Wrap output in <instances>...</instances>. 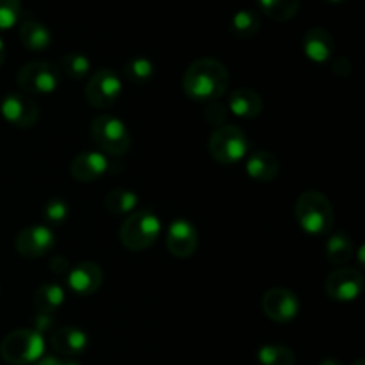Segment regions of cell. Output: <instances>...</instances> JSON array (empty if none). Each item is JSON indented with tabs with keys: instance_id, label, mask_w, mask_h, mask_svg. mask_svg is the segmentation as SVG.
<instances>
[{
	"instance_id": "4dcf8cb0",
	"label": "cell",
	"mask_w": 365,
	"mask_h": 365,
	"mask_svg": "<svg viewBox=\"0 0 365 365\" xmlns=\"http://www.w3.org/2000/svg\"><path fill=\"white\" fill-rule=\"evenodd\" d=\"M207 120L210 121L212 125H216V127H221L225 121V118H227V110H225V106H221L217 100H214V102H210L209 109H207Z\"/></svg>"
},
{
	"instance_id": "ab89813d",
	"label": "cell",
	"mask_w": 365,
	"mask_h": 365,
	"mask_svg": "<svg viewBox=\"0 0 365 365\" xmlns=\"http://www.w3.org/2000/svg\"><path fill=\"white\" fill-rule=\"evenodd\" d=\"M0 291H2V289H0Z\"/></svg>"
},
{
	"instance_id": "5b68a950",
	"label": "cell",
	"mask_w": 365,
	"mask_h": 365,
	"mask_svg": "<svg viewBox=\"0 0 365 365\" xmlns=\"http://www.w3.org/2000/svg\"><path fill=\"white\" fill-rule=\"evenodd\" d=\"M91 138L103 155L121 157L130 148L127 125L113 114H98L91 121Z\"/></svg>"
},
{
	"instance_id": "cb8c5ba5",
	"label": "cell",
	"mask_w": 365,
	"mask_h": 365,
	"mask_svg": "<svg viewBox=\"0 0 365 365\" xmlns=\"http://www.w3.org/2000/svg\"><path fill=\"white\" fill-rule=\"evenodd\" d=\"M123 75L132 84H146L155 75V66L148 57H132L123 66Z\"/></svg>"
},
{
	"instance_id": "f35d334b",
	"label": "cell",
	"mask_w": 365,
	"mask_h": 365,
	"mask_svg": "<svg viewBox=\"0 0 365 365\" xmlns=\"http://www.w3.org/2000/svg\"><path fill=\"white\" fill-rule=\"evenodd\" d=\"M353 365H365V362H364V360H356V362Z\"/></svg>"
},
{
	"instance_id": "7402d4cb",
	"label": "cell",
	"mask_w": 365,
	"mask_h": 365,
	"mask_svg": "<svg viewBox=\"0 0 365 365\" xmlns=\"http://www.w3.org/2000/svg\"><path fill=\"white\" fill-rule=\"evenodd\" d=\"M259 6L271 20L289 21L298 14L299 0H259Z\"/></svg>"
},
{
	"instance_id": "ffe728a7",
	"label": "cell",
	"mask_w": 365,
	"mask_h": 365,
	"mask_svg": "<svg viewBox=\"0 0 365 365\" xmlns=\"http://www.w3.org/2000/svg\"><path fill=\"white\" fill-rule=\"evenodd\" d=\"M20 41L24 43L25 48L32 50V52H41L50 46L52 34L45 24L34 20V18H25L20 24Z\"/></svg>"
},
{
	"instance_id": "52a82bcc",
	"label": "cell",
	"mask_w": 365,
	"mask_h": 365,
	"mask_svg": "<svg viewBox=\"0 0 365 365\" xmlns=\"http://www.w3.org/2000/svg\"><path fill=\"white\" fill-rule=\"evenodd\" d=\"M16 82L29 95H50L61 84L59 68L48 61H32L20 68Z\"/></svg>"
},
{
	"instance_id": "6da1fadb",
	"label": "cell",
	"mask_w": 365,
	"mask_h": 365,
	"mask_svg": "<svg viewBox=\"0 0 365 365\" xmlns=\"http://www.w3.org/2000/svg\"><path fill=\"white\" fill-rule=\"evenodd\" d=\"M230 84L227 66L212 57H203L189 64L182 78L185 95L198 102H214L221 98Z\"/></svg>"
},
{
	"instance_id": "e575fe53",
	"label": "cell",
	"mask_w": 365,
	"mask_h": 365,
	"mask_svg": "<svg viewBox=\"0 0 365 365\" xmlns=\"http://www.w3.org/2000/svg\"><path fill=\"white\" fill-rule=\"evenodd\" d=\"M50 267L56 273H68V260L63 259V257H53L52 262H50Z\"/></svg>"
},
{
	"instance_id": "484cf974",
	"label": "cell",
	"mask_w": 365,
	"mask_h": 365,
	"mask_svg": "<svg viewBox=\"0 0 365 365\" xmlns=\"http://www.w3.org/2000/svg\"><path fill=\"white\" fill-rule=\"evenodd\" d=\"M353 257V242L346 234H335L327 242V259L331 264H346Z\"/></svg>"
},
{
	"instance_id": "d6a6232c",
	"label": "cell",
	"mask_w": 365,
	"mask_h": 365,
	"mask_svg": "<svg viewBox=\"0 0 365 365\" xmlns=\"http://www.w3.org/2000/svg\"><path fill=\"white\" fill-rule=\"evenodd\" d=\"M331 70H334V73L346 77V75L351 73V64H349V61L346 57H337V59H334Z\"/></svg>"
},
{
	"instance_id": "2e32d148",
	"label": "cell",
	"mask_w": 365,
	"mask_h": 365,
	"mask_svg": "<svg viewBox=\"0 0 365 365\" xmlns=\"http://www.w3.org/2000/svg\"><path fill=\"white\" fill-rule=\"evenodd\" d=\"M303 52L310 61L317 64L334 59L335 41L334 36L323 27H312L303 36Z\"/></svg>"
},
{
	"instance_id": "f1b7e54d",
	"label": "cell",
	"mask_w": 365,
	"mask_h": 365,
	"mask_svg": "<svg viewBox=\"0 0 365 365\" xmlns=\"http://www.w3.org/2000/svg\"><path fill=\"white\" fill-rule=\"evenodd\" d=\"M68 214H70V205H68L66 200L63 198H52L46 202L45 209H43V217L46 221V227H59L64 221L68 220Z\"/></svg>"
},
{
	"instance_id": "4fadbf2b",
	"label": "cell",
	"mask_w": 365,
	"mask_h": 365,
	"mask_svg": "<svg viewBox=\"0 0 365 365\" xmlns=\"http://www.w3.org/2000/svg\"><path fill=\"white\" fill-rule=\"evenodd\" d=\"M166 248L177 259H187L198 248V232L187 220H177L168 227Z\"/></svg>"
},
{
	"instance_id": "277c9868",
	"label": "cell",
	"mask_w": 365,
	"mask_h": 365,
	"mask_svg": "<svg viewBox=\"0 0 365 365\" xmlns=\"http://www.w3.org/2000/svg\"><path fill=\"white\" fill-rule=\"evenodd\" d=\"M45 353L43 334L34 328H21L6 335L0 344V355L11 365H29L39 360Z\"/></svg>"
},
{
	"instance_id": "3957f363",
	"label": "cell",
	"mask_w": 365,
	"mask_h": 365,
	"mask_svg": "<svg viewBox=\"0 0 365 365\" xmlns=\"http://www.w3.org/2000/svg\"><path fill=\"white\" fill-rule=\"evenodd\" d=\"M160 230V220L152 210H134L121 223L120 241L130 252H143L159 239Z\"/></svg>"
},
{
	"instance_id": "83f0119b",
	"label": "cell",
	"mask_w": 365,
	"mask_h": 365,
	"mask_svg": "<svg viewBox=\"0 0 365 365\" xmlns=\"http://www.w3.org/2000/svg\"><path fill=\"white\" fill-rule=\"evenodd\" d=\"M61 70H63L68 77L73 78V81H81V78H84L86 75L89 73V70H91V63H89V59L84 53L71 52L66 53V56L61 59Z\"/></svg>"
},
{
	"instance_id": "7a4b0ae2",
	"label": "cell",
	"mask_w": 365,
	"mask_h": 365,
	"mask_svg": "<svg viewBox=\"0 0 365 365\" xmlns=\"http://www.w3.org/2000/svg\"><path fill=\"white\" fill-rule=\"evenodd\" d=\"M294 216L303 232L310 235H327L334 228V207L327 195L305 191L296 200Z\"/></svg>"
},
{
	"instance_id": "5bb4252c",
	"label": "cell",
	"mask_w": 365,
	"mask_h": 365,
	"mask_svg": "<svg viewBox=\"0 0 365 365\" xmlns=\"http://www.w3.org/2000/svg\"><path fill=\"white\" fill-rule=\"evenodd\" d=\"M66 284L77 296H91L102 287L103 271L95 262H81L68 269Z\"/></svg>"
},
{
	"instance_id": "4316f807",
	"label": "cell",
	"mask_w": 365,
	"mask_h": 365,
	"mask_svg": "<svg viewBox=\"0 0 365 365\" xmlns=\"http://www.w3.org/2000/svg\"><path fill=\"white\" fill-rule=\"evenodd\" d=\"M259 362L262 365H296L294 351L285 346L269 344L260 348Z\"/></svg>"
},
{
	"instance_id": "ba28073f",
	"label": "cell",
	"mask_w": 365,
	"mask_h": 365,
	"mask_svg": "<svg viewBox=\"0 0 365 365\" xmlns=\"http://www.w3.org/2000/svg\"><path fill=\"white\" fill-rule=\"evenodd\" d=\"M86 100L96 109H107L114 106L123 93L120 75L110 68H100L86 84Z\"/></svg>"
},
{
	"instance_id": "30bf717a",
	"label": "cell",
	"mask_w": 365,
	"mask_h": 365,
	"mask_svg": "<svg viewBox=\"0 0 365 365\" xmlns=\"http://www.w3.org/2000/svg\"><path fill=\"white\" fill-rule=\"evenodd\" d=\"M364 289V278L359 269L353 267H341L335 269L330 277L327 278L324 291L334 302L349 303L355 302Z\"/></svg>"
},
{
	"instance_id": "74e56055",
	"label": "cell",
	"mask_w": 365,
	"mask_h": 365,
	"mask_svg": "<svg viewBox=\"0 0 365 365\" xmlns=\"http://www.w3.org/2000/svg\"><path fill=\"white\" fill-rule=\"evenodd\" d=\"M324 2H328V4H341V2H344V0H324Z\"/></svg>"
},
{
	"instance_id": "9a60e30c",
	"label": "cell",
	"mask_w": 365,
	"mask_h": 365,
	"mask_svg": "<svg viewBox=\"0 0 365 365\" xmlns=\"http://www.w3.org/2000/svg\"><path fill=\"white\" fill-rule=\"evenodd\" d=\"M110 168V160L102 152H82L73 159L70 173L78 182H93L106 175Z\"/></svg>"
},
{
	"instance_id": "d6986e66",
	"label": "cell",
	"mask_w": 365,
	"mask_h": 365,
	"mask_svg": "<svg viewBox=\"0 0 365 365\" xmlns=\"http://www.w3.org/2000/svg\"><path fill=\"white\" fill-rule=\"evenodd\" d=\"M246 173L257 182H273L280 173V163L271 152H255L246 159Z\"/></svg>"
},
{
	"instance_id": "603a6c76",
	"label": "cell",
	"mask_w": 365,
	"mask_h": 365,
	"mask_svg": "<svg viewBox=\"0 0 365 365\" xmlns=\"http://www.w3.org/2000/svg\"><path fill=\"white\" fill-rule=\"evenodd\" d=\"M138 202L139 198L135 192L128 191V189H114L107 195L106 207L109 209V212L116 214V216H128L135 210Z\"/></svg>"
},
{
	"instance_id": "9c48e42d",
	"label": "cell",
	"mask_w": 365,
	"mask_h": 365,
	"mask_svg": "<svg viewBox=\"0 0 365 365\" xmlns=\"http://www.w3.org/2000/svg\"><path fill=\"white\" fill-rule=\"evenodd\" d=\"M56 246V234L46 225H31L16 235L14 248L25 259H38L52 252Z\"/></svg>"
},
{
	"instance_id": "e0dca14e",
	"label": "cell",
	"mask_w": 365,
	"mask_h": 365,
	"mask_svg": "<svg viewBox=\"0 0 365 365\" xmlns=\"http://www.w3.org/2000/svg\"><path fill=\"white\" fill-rule=\"evenodd\" d=\"M50 344L52 349L59 355L66 356V359H73V356L82 355L88 348V335L75 327H61L53 330L52 337H50Z\"/></svg>"
},
{
	"instance_id": "1f68e13d",
	"label": "cell",
	"mask_w": 365,
	"mask_h": 365,
	"mask_svg": "<svg viewBox=\"0 0 365 365\" xmlns=\"http://www.w3.org/2000/svg\"><path fill=\"white\" fill-rule=\"evenodd\" d=\"M53 324V314H43V312H38V316H36V331H39V334H43V331L48 330L50 327Z\"/></svg>"
},
{
	"instance_id": "44dd1931",
	"label": "cell",
	"mask_w": 365,
	"mask_h": 365,
	"mask_svg": "<svg viewBox=\"0 0 365 365\" xmlns=\"http://www.w3.org/2000/svg\"><path fill=\"white\" fill-rule=\"evenodd\" d=\"M64 298H66L64 296V289L59 284H56V282H48V284H43L36 291L34 307L38 312L53 314L56 310L61 309V305L64 303Z\"/></svg>"
},
{
	"instance_id": "ac0fdd59",
	"label": "cell",
	"mask_w": 365,
	"mask_h": 365,
	"mask_svg": "<svg viewBox=\"0 0 365 365\" xmlns=\"http://www.w3.org/2000/svg\"><path fill=\"white\" fill-rule=\"evenodd\" d=\"M262 107L264 102L259 93L248 88L235 89L230 95V98H228V109H230V113L239 118H245V120H252V118L260 116Z\"/></svg>"
},
{
	"instance_id": "d4e9b609",
	"label": "cell",
	"mask_w": 365,
	"mask_h": 365,
	"mask_svg": "<svg viewBox=\"0 0 365 365\" xmlns=\"http://www.w3.org/2000/svg\"><path fill=\"white\" fill-rule=\"evenodd\" d=\"M232 32L241 39L253 38L260 31V16L252 9H241L232 18Z\"/></svg>"
},
{
	"instance_id": "d590c367",
	"label": "cell",
	"mask_w": 365,
	"mask_h": 365,
	"mask_svg": "<svg viewBox=\"0 0 365 365\" xmlns=\"http://www.w3.org/2000/svg\"><path fill=\"white\" fill-rule=\"evenodd\" d=\"M4 61H6V45H4L2 38H0V66L4 64Z\"/></svg>"
},
{
	"instance_id": "8fae6325",
	"label": "cell",
	"mask_w": 365,
	"mask_h": 365,
	"mask_svg": "<svg viewBox=\"0 0 365 365\" xmlns=\"http://www.w3.org/2000/svg\"><path fill=\"white\" fill-rule=\"evenodd\" d=\"M0 113L7 123L14 125L16 128H31L34 127L39 118V107L27 95L11 93V95L4 96L2 103H0Z\"/></svg>"
},
{
	"instance_id": "8992f818",
	"label": "cell",
	"mask_w": 365,
	"mask_h": 365,
	"mask_svg": "<svg viewBox=\"0 0 365 365\" xmlns=\"http://www.w3.org/2000/svg\"><path fill=\"white\" fill-rule=\"evenodd\" d=\"M209 152L217 163L234 164L248 155L250 141L241 128L234 125H221L210 134Z\"/></svg>"
},
{
	"instance_id": "836d02e7",
	"label": "cell",
	"mask_w": 365,
	"mask_h": 365,
	"mask_svg": "<svg viewBox=\"0 0 365 365\" xmlns=\"http://www.w3.org/2000/svg\"><path fill=\"white\" fill-rule=\"evenodd\" d=\"M34 365H78L73 360H61L57 356H41L39 360H36Z\"/></svg>"
},
{
	"instance_id": "f546056e",
	"label": "cell",
	"mask_w": 365,
	"mask_h": 365,
	"mask_svg": "<svg viewBox=\"0 0 365 365\" xmlns=\"http://www.w3.org/2000/svg\"><path fill=\"white\" fill-rule=\"evenodd\" d=\"M21 18L20 0H0V31L14 27Z\"/></svg>"
},
{
	"instance_id": "8d00e7d4",
	"label": "cell",
	"mask_w": 365,
	"mask_h": 365,
	"mask_svg": "<svg viewBox=\"0 0 365 365\" xmlns=\"http://www.w3.org/2000/svg\"><path fill=\"white\" fill-rule=\"evenodd\" d=\"M321 365H341L337 362V360H331V359H327V360H323V362H321Z\"/></svg>"
},
{
	"instance_id": "7c38bea8",
	"label": "cell",
	"mask_w": 365,
	"mask_h": 365,
	"mask_svg": "<svg viewBox=\"0 0 365 365\" xmlns=\"http://www.w3.org/2000/svg\"><path fill=\"white\" fill-rule=\"evenodd\" d=\"M262 310L274 323H291L299 312L298 296L289 289H269L262 298Z\"/></svg>"
}]
</instances>
